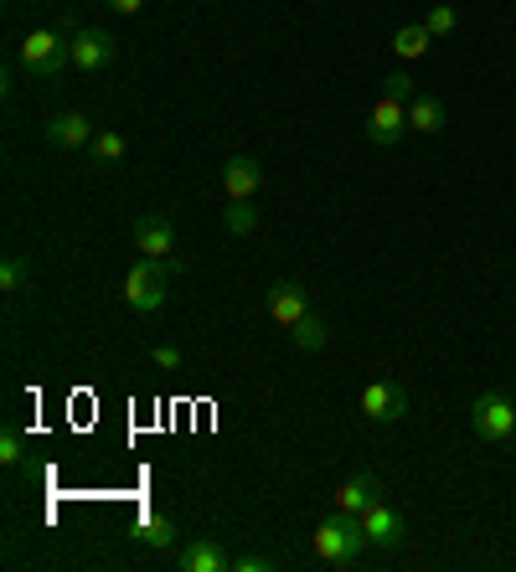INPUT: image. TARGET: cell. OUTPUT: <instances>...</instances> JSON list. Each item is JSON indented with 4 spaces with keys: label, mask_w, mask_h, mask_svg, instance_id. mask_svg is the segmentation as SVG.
Returning a JSON list of instances; mask_svg holds the SVG:
<instances>
[{
    "label": "cell",
    "mask_w": 516,
    "mask_h": 572,
    "mask_svg": "<svg viewBox=\"0 0 516 572\" xmlns=\"http://www.w3.org/2000/svg\"><path fill=\"white\" fill-rule=\"evenodd\" d=\"M16 63L31 78H63L67 67H73V37H63V31H31L16 47Z\"/></svg>",
    "instance_id": "obj_2"
},
{
    "label": "cell",
    "mask_w": 516,
    "mask_h": 572,
    "mask_svg": "<svg viewBox=\"0 0 516 572\" xmlns=\"http://www.w3.org/2000/svg\"><path fill=\"white\" fill-rule=\"evenodd\" d=\"M403 129H409V104L383 93V99L372 104V114H366V140H372V145H398Z\"/></svg>",
    "instance_id": "obj_6"
},
{
    "label": "cell",
    "mask_w": 516,
    "mask_h": 572,
    "mask_svg": "<svg viewBox=\"0 0 516 572\" xmlns=\"http://www.w3.org/2000/svg\"><path fill=\"white\" fill-rule=\"evenodd\" d=\"M104 5L114 11V16H134V11L145 5V0H104Z\"/></svg>",
    "instance_id": "obj_27"
},
{
    "label": "cell",
    "mask_w": 516,
    "mask_h": 572,
    "mask_svg": "<svg viewBox=\"0 0 516 572\" xmlns=\"http://www.w3.org/2000/svg\"><path fill=\"white\" fill-rule=\"evenodd\" d=\"M429 47H434V37H429V26H424V22H409V26H398V31H392V52H398L403 63H418Z\"/></svg>",
    "instance_id": "obj_16"
},
{
    "label": "cell",
    "mask_w": 516,
    "mask_h": 572,
    "mask_svg": "<svg viewBox=\"0 0 516 572\" xmlns=\"http://www.w3.org/2000/svg\"><path fill=\"white\" fill-rule=\"evenodd\" d=\"M258 186H263V166H258L254 155H233V160L222 166V191H228V202H248Z\"/></svg>",
    "instance_id": "obj_14"
},
{
    "label": "cell",
    "mask_w": 516,
    "mask_h": 572,
    "mask_svg": "<svg viewBox=\"0 0 516 572\" xmlns=\"http://www.w3.org/2000/svg\"><path fill=\"white\" fill-rule=\"evenodd\" d=\"M383 93H392V99H403V104H409L413 93H418V78H413L409 67H398V73H387V78H383Z\"/></svg>",
    "instance_id": "obj_22"
},
{
    "label": "cell",
    "mask_w": 516,
    "mask_h": 572,
    "mask_svg": "<svg viewBox=\"0 0 516 572\" xmlns=\"http://www.w3.org/2000/svg\"><path fill=\"white\" fill-rule=\"evenodd\" d=\"M151 356H155V366H160V372H181V351H176V346H155Z\"/></svg>",
    "instance_id": "obj_26"
},
{
    "label": "cell",
    "mask_w": 516,
    "mask_h": 572,
    "mask_svg": "<svg viewBox=\"0 0 516 572\" xmlns=\"http://www.w3.org/2000/svg\"><path fill=\"white\" fill-rule=\"evenodd\" d=\"M114 57H119V42L108 37L104 26L73 31V67L78 73H104V67H114Z\"/></svg>",
    "instance_id": "obj_5"
},
{
    "label": "cell",
    "mask_w": 516,
    "mask_h": 572,
    "mask_svg": "<svg viewBox=\"0 0 516 572\" xmlns=\"http://www.w3.org/2000/svg\"><path fill=\"white\" fill-rule=\"evenodd\" d=\"M289 340L300 346L305 356H315V351H325V340H331V325H325V320L315 315V310H310V315H305L300 325H289Z\"/></svg>",
    "instance_id": "obj_18"
},
{
    "label": "cell",
    "mask_w": 516,
    "mask_h": 572,
    "mask_svg": "<svg viewBox=\"0 0 516 572\" xmlns=\"http://www.w3.org/2000/svg\"><path fill=\"white\" fill-rule=\"evenodd\" d=\"M166 295H171V269H166V258H140L125 274V304L134 315H155V310L166 304Z\"/></svg>",
    "instance_id": "obj_3"
},
{
    "label": "cell",
    "mask_w": 516,
    "mask_h": 572,
    "mask_svg": "<svg viewBox=\"0 0 516 572\" xmlns=\"http://www.w3.org/2000/svg\"><path fill=\"white\" fill-rule=\"evenodd\" d=\"M222 227H228V233H237V237H248L258 227V212L248 207V202H228V212H222Z\"/></svg>",
    "instance_id": "obj_20"
},
{
    "label": "cell",
    "mask_w": 516,
    "mask_h": 572,
    "mask_svg": "<svg viewBox=\"0 0 516 572\" xmlns=\"http://www.w3.org/2000/svg\"><path fill=\"white\" fill-rule=\"evenodd\" d=\"M134 248H140V258H171L176 253V227H171V217H140L134 222Z\"/></svg>",
    "instance_id": "obj_11"
},
{
    "label": "cell",
    "mask_w": 516,
    "mask_h": 572,
    "mask_svg": "<svg viewBox=\"0 0 516 572\" xmlns=\"http://www.w3.org/2000/svg\"><path fill=\"white\" fill-rule=\"evenodd\" d=\"M88 160H93V166H119V160H125V134H114V129L93 134V145H88Z\"/></svg>",
    "instance_id": "obj_19"
},
{
    "label": "cell",
    "mask_w": 516,
    "mask_h": 572,
    "mask_svg": "<svg viewBox=\"0 0 516 572\" xmlns=\"http://www.w3.org/2000/svg\"><path fill=\"white\" fill-rule=\"evenodd\" d=\"M26 278H31L26 258H5V263H0V289H5V295H22Z\"/></svg>",
    "instance_id": "obj_21"
},
{
    "label": "cell",
    "mask_w": 516,
    "mask_h": 572,
    "mask_svg": "<svg viewBox=\"0 0 516 572\" xmlns=\"http://www.w3.org/2000/svg\"><path fill=\"white\" fill-rule=\"evenodd\" d=\"M362 413L372 424H398L409 413V392L398 381H366L362 387Z\"/></svg>",
    "instance_id": "obj_7"
},
{
    "label": "cell",
    "mask_w": 516,
    "mask_h": 572,
    "mask_svg": "<svg viewBox=\"0 0 516 572\" xmlns=\"http://www.w3.org/2000/svg\"><path fill=\"white\" fill-rule=\"evenodd\" d=\"M424 26H429V37H450L454 26H460V11L454 5H434L429 16H424Z\"/></svg>",
    "instance_id": "obj_24"
},
{
    "label": "cell",
    "mask_w": 516,
    "mask_h": 572,
    "mask_svg": "<svg viewBox=\"0 0 516 572\" xmlns=\"http://www.w3.org/2000/svg\"><path fill=\"white\" fill-rule=\"evenodd\" d=\"M409 129L413 134H439L444 129V99H434V93H413L409 99Z\"/></svg>",
    "instance_id": "obj_15"
},
{
    "label": "cell",
    "mask_w": 516,
    "mask_h": 572,
    "mask_svg": "<svg viewBox=\"0 0 516 572\" xmlns=\"http://www.w3.org/2000/svg\"><path fill=\"white\" fill-rule=\"evenodd\" d=\"M233 572H274V557H263V551H243V557H233Z\"/></svg>",
    "instance_id": "obj_25"
},
{
    "label": "cell",
    "mask_w": 516,
    "mask_h": 572,
    "mask_svg": "<svg viewBox=\"0 0 516 572\" xmlns=\"http://www.w3.org/2000/svg\"><path fill=\"white\" fill-rule=\"evenodd\" d=\"M263 304H269V315L280 320L284 330L310 315V295H305V284H295V278H274L269 295H263Z\"/></svg>",
    "instance_id": "obj_8"
},
{
    "label": "cell",
    "mask_w": 516,
    "mask_h": 572,
    "mask_svg": "<svg viewBox=\"0 0 516 572\" xmlns=\"http://www.w3.org/2000/svg\"><path fill=\"white\" fill-rule=\"evenodd\" d=\"M362 526H366V542L372 547H383V551H392V547H403V536H409V526H403V516L387 506V500H377L372 510H362Z\"/></svg>",
    "instance_id": "obj_10"
},
{
    "label": "cell",
    "mask_w": 516,
    "mask_h": 572,
    "mask_svg": "<svg viewBox=\"0 0 516 572\" xmlns=\"http://www.w3.org/2000/svg\"><path fill=\"white\" fill-rule=\"evenodd\" d=\"M176 568H181V572H233V557H228L222 542L196 536V542H186V547L176 551Z\"/></svg>",
    "instance_id": "obj_9"
},
{
    "label": "cell",
    "mask_w": 516,
    "mask_h": 572,
    "mask_svg": "<svg viewBox=\"0 0 516 572\" xmlns=\"http://www.w3.org/2000/svg\"><path fill=\"white\" fill-rule=\"evenodd\" d=\"M0 465H5V469L26 465V448H22V433H16V428H5V433H0Z\"/></svg>",
    "instance_id": "obj_23"
},
{
    "label": "cell",
    "mask_w": 516,
    "mask_h": 572,
    "mask_svg": "<svg viewBox=\"0 0 516 572\" xmlns=\"http://www.w3.org/2000/svg\"><path fill=\"white\" fill-rule=\"evenodd\" d=\"M93 134L99 129L88 125V114H52L47 119V145H57V150H88Z\"/></svg>",
    "instance_id": "obj_13"
},
{
    "label": "cell",
    "mask_w": 516,
    "mask_h": 572,
    "mask_svg": "<svg viewBox=\"0 0 516 572\" xmlns=\"http://www.w3.org/2000/svg\"><path fill=\"white\" fill-rule=\"evenodd\" d=\"M383 500V485H377V474L362 469V474H346L341 485H336V510H351V516H362Z\"/></svg>",
    "instance_id": "obj_12"
},
{
    "label": "cell",
    "mask_w": 516,
    "mask_h": 572,
    "mask_svg": "<svg viewBox=\"0 0 516 572\" xmlns=\"http://www.w3.org/2000/svg\"><path fill=\"white\" fill-rule=\"evenodd\" d=\"M366 547L372 542H366L362 516H351V510H336V516H325L321 526H315V557H321L325 568H351Z\"/></svg>",
    "instance_id": "obj_1"
},
{
    "label": "cell",
    "mask_w": 516,
    "mask_h": 572,
    "mask_svg": "<svg viewBox=\"0 0 516 572\" xmlns=\"http://www.w3.org/2000/svg\"><path fill=\"white\" fill-rule=\"evenodd\" d=\"M470 428L475 439H486V444H506V439H516V398H506V392H480L470 403Z\"/></svg>",
    "instance_id": "obj_4"
},
{
    "label": "cell",
    "mask_w": 516,
    "mask_h": 572,
    "mask_svg": "<svg viewBox=\"0 0 516 572\" xmlns=\"http://www.w3.org/2000/svg\"><path fill=\"white\" fill-rule=\"evenodd\" d=\"M134 542H140V547H155V551H171L176 547V526L166 521V516H151V510H145V516L134 521Z\"/></svg>",
    "instance_id": "obj_17"
}]
</instances>
